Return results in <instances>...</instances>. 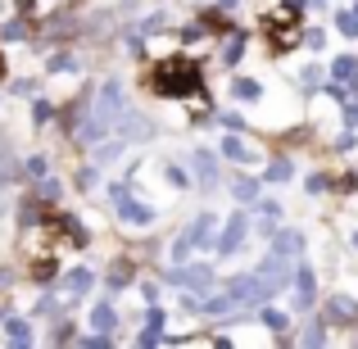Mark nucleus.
<instances>
[{
	"mask_svg": "<svg viewBox=\"0 0 358 349\" xmlns=\"http://www.w3.org/2000/svg\"><path fill=\"white\" fill-rule=\"evenodd\" d=\"M9 336H14V341H27V327L18 322V318H9Z\"/></svg>",
	"mask_w": 358,
	"mask_h": 349,
	"instance_id": "20e7f679",
	"label": "nucleus"
},
{
	"mask_svg": "<svg viewBox=\"0 0 358 349\" xmlns=\"http://www.w3.org/2000/svg\"><path fill=\"white\" fill-rule=\"evenodd\" d=\"M263 322H268L272 332H281V327H286V318H281V313H263Z\"/></svg>",
	"mask_w": 358,
	"mask_h": 349,
	"instance_id": "423d86ee",
	"label": "nucleus"
},
{
	"mask_svg": "<svg viewBox=\"0 0 358 349\" xmlns=\"http://www.w3.org/2000/svg\"><path fill=\"white\" fill-rule=\"evenodd\" d=\"M241 232H245V213H236L231 218V227L222 232V250H236V241H241Z\"/></svg>",
	"mask_w": 358,
	"mask_h": 349,
	"instance_id": "f257e3e1",
	"label": "nucleus"
},
{
	"mask_svg": "<svg viewBox=\"0 0 358 349\" xmlns=\"http://www.w3.org/2000/svg\"><path fill=\"white\" fill-rule=\"evenodd\" d=\"M331 313H336V318H354L358 308L350 304V299H331Z\"/></svg>",
	"mask_w": 358,
	"mask_h": 349,
	"instance_id": "7ed1b4c3",
	"label": "nucleus"
},
{
	"mask_svg": "<svg viewBox=\"0 0 358 349\" xmlns=\"http://www.w3.org/2000/svg\"><path fill=\"white\" fill-rule=\"evenodd\" d=\"M150 218H155L150 204H127V222H150Z\"/></svg>",
	"mask_w": 358,
	"mask_h": 349,
	"instance_id": "f03ea898",
	"label": "nucleus"
},
{
	"mask_svg": "<svg viewBox=\"0 0 358 349\" xmlns=\"http://www.w3.org/2000/svg\"><path fill=\"white\" fill-rule=\"evenodd\" d=\"M96 327H105V332H109V327H114V313H109V308H96Z\"/></svg>",
	"mask_w": 358,
	"mask_h": 349,
	"instance_id": "39448f33",
	"label": "nucleus"
}]
</instances>
